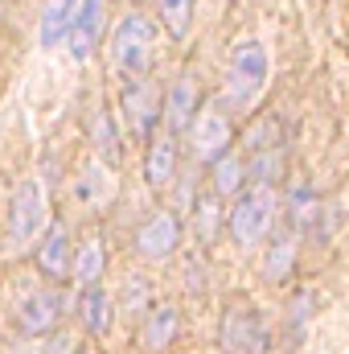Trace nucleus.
<instances>
[{
  "label": "nucleus",
  "instance_id": "1",
  "mask_svg": "<svg viewBox=\"0 0 349 354\" xmlns=\"http://www.w3.org/2000/svg\"><path fill=\"white\" fill-rule=\"evenodd\" d=\"M152 46H157V29L148 17L140 12H128L115 33H111V62L123 79H140L148 75V62H152Z\"/></svg>",
  "mask_w": 349,
  "mask_h": 354
},
{
  "label": "nucleus",
  "instance_id": "2",
  "mask_svg": "<svg viewBox=\"0 0 349 354\" xmlns=\"http://www.w3.org/2000/svg\"><path fill=\"white\" fill-rule=\"evenodd\" d=\"M263 83H267V50L259 41H239L226 71V95L235 103H247L263 91Z\"/></svg>",
  "mask_w": 349,
  "mask_h": 354
},
{
  "label": "nucleus",
  "instance_id": "3",
  "mask_svg": "<svg viewBox=\"0 0 349 354\" xmlns=\"http://www.w3.org/2000/svg\"><path fill=\"white\" fill-rule=\"evenodd\" d=\"M46 227V189H41V181H21L17 185V194H12V210H8V239L17 243V248H25V243H33L37 239V231Z\"/></svg>",
  "mask_w": 349,
  "mask_h": 354
},
{
  "label": "nucleus",
  "instance_id": "4",
  "mask_svg": "<svg viewBox=\"0 0 349 354\" xmlns=\"http://www.w3.org/2000/svg\"><path fill=\"white\" fill-rule=\"evenodd\" d=\"M271 210H275V194H271L263 181L251 185V189L235 202V210H230V231H235V239H239V243L263 239V231L271 227Z\"/></svg>",
  "mask_w": 349,
  "mask_h": 354
},
{
  "label": "nucleus",
  "instance_id": "5",
  "mask_svg": "<svg viewBox=\"0 0 349 354\" xmlns=\"http://www.w3.org/2000/svg\"><path fill=\"white\" fill-rule=\"evenodd\" d=\"M189 149L197 161H214L230 149V120L214 107H206L201 115L189 120Z\"/></svg>",
  "mask_w": 349,
  "mask_h": 354
},
{
  "label": "nucleus",
  "instance_id": "6",
  "mask_svg": "<svg viewBox=\"0 0 349 354\" xmlns=\"http://www.w3.org/2000/svg\"><path fill=\"white\" fill-rule=\"evenodd\" d=\"M222 346H226V354H263L267 330L251 309H230L222 322Z\"/></svg>",
  "mask_w": 349,
  "mask_h": 354
},
{
  "label": "nucleus",
  "instance_id": "7",
  "mask_svg": "<svg viewBox=\"0 0 349 354\" xmlns=\"http://www.w3.org/2000/svg\"><path fill=\"white\" fill-rule=\"evenodd\" d=\"M99 29H103V0H79V8H74V17H70V29H66L70 54H74L79 62H87L90 54H94Z\"/></svg>",
  "mask_w": 349,
  "mask_h": 354
},
{
  "label": "nucleus",
  "instance_id": "8",
  "mask_svg": "<svg viewBox=\"0 0 349 354\" xmlns=\"http://www.w3.org/2000/svg\"><path fill=\"white\" fill-rule=\"evenodd\" d=\"M62 292L58 288H37V292H29L25 301H21V309H17V322H21V330L25 334H46L58 317H62Z\"/></svg>",
  "mask_w": 349,
  "mask_h": 354
},
{
  "label": "nucleus",
  "instance_id": "9",
  "mask_svg": "<svg viewBox=\"0 0 349 354\" xmlns=\"http://www.w3.org/2000/svg\"><path fill=\"white\" fill-rule=\"evenodd\" d=\"M177 239H181V223H177L169 210H161V214H152V218L140 227L136 248H140V256H148V260H165V256H173Z\"/></svg>",
  "mask_w": 349,
  "mask_h": 354
},
{
  "label": "nucleus",
  "instance_id": "10",
  "mask_svg": "<svg viewBox=\"0 0 349 354\" xmlns=\"http://www.w3.org/2000/svg\"><path fill=\"white\" fill-rule=\"evenodd\" d=\"M123 107H128L132 132H136V136H148L152 124H157V107H161L157 87H148L144 75H140V79H128V87H123Z\"/></svg>",
  "mask_w": 349,
  "mask_h": 354
},
{
  "label": "nucleus",
  "instance_id": "11",
  "mask_svg": "<svg viewBox=\"0 0 349 354\" xmlns=\"http://www.w3.org/2000/svg\"><path fill=\"white\" fill-rule=\"evenodd\" d=\"M37 268L50 276V280H66L70 272V235H66V223H50L41 248H37Z\"/></svg>",
  "mask_w": 349,
  "mask_h": 354
},
{
  "label": "nucleus",
  "instance_id": "12",
  "mask_svg": "<svg viewBox=\"0 0 349 354\" xmlns=\"http://www.w3.org/2000/svg\"><path fill=\"white\" fill-rule=\"evenodd\" d=\"M177 174V145H173V132H157L148 140V157H144V177L152 189H165Z\"/></svg>",
  "mask_w": 349,
  "mask_h": 354
},
{
  "label": "nucleus",
  "instance_id": "13",
  "mask_svg": "<svg viewBox=\"0 0 349 354\" xmlns=\"http://www.w3.org/2000/svg\"><path fill=\"white\" fill-rule=\"evenodd\" d=\"M193 111H197V91H193V79H189V75H181L173 83V91L165 95V124H169L173 136L189 128Z\"/></svg>",
  "mask_w": 349,
  "mask_h": 354
},
{
  "label": "nucleus",
  "instance_id": "14",
  "mask_svg": "<svg viewBox=\"0 0 349 354\" xmlns=\"http://www.w3.org/2000/svg\"><path fill=\"white\" fill-rule=\"evenodd\" d=\"M173 338H177V309L173 305H157L148 313L144 330H140V342H144V351H165Z\"/></svg>",
  "mask_w": 349,
  "mask_h": 354
},
{
  "label": "nucleus",
  "instance_id": "15",
  "mask_svg": "<svg viewBox=\"0 0 349 354\" xmlns=\"http://www.w3.org/2000/svg\"><path fill=\"white\" fill-rule=\"evenodd\" d=\"M79 317L90 334H107L111 326V301L99 284H83V297H79Z\"/></svg>",
  "mask_w": 349,
  "mask_h": 354
},
{
  "label": "nucleus",
  "instance_id": "16",
  "mask_svg": "<svg viewBox=\"0 0 349 354\" xmlns=\"http://www.w3.org/2000/svg\"><path fill=\"white\" fill-rule=\"evenodd\" d=\"M74 8H79V0H46V8H41V46H58L66 37Z\"/></svg>",
  "mask_w": 349,
  "mask_h": 354
},
{
  "label": "nucleus",
  "instance_id": "17",
  "mask_svg": "<svg viewBox=\"0 0 349 354\" xmlns=\"http://www.w3.org/2000/svg\"><path fill=\"white\" fill-rule=\"evenodd\" d=\"M103 264H107V252H103V243H99V239H87V243L79 248L74 264H70V276H74L79 284H99Z\"/></svg>",
  "mask_w": 349,
  "mask_h": 354
},
{
  "label": "nucleus",
  "instance_id": "18",
  "mask_svg": "<svg viewBox=\"0 0 349 354\" xmlns=\"http://www.w3.org/2000/svg\"><path fill=\"white\" fill-rule=\"evenodd\" d=\"M90 140H94V149L103 153V161H119V136H115L111 115H107L103 107L90 111Z\"/></svg>",
  "mask_w": 349,
  "mask_h": 354
},
{
  "label": "nucleus",
  "instance_id": "19",
  "mask_svg": "<svg viewBox=\"0 0 349 354\" xmlns=\"http://www.w3.org/2000/svg\"><path fill=\"white\" fill-rule=\"evenodd\" d=\"M296 264V243L288 239V235H279L271 248H267V256H263V276L267 280H283L288 272Z\"/></svg>",
  "mask_w": 349,
  "mask_h": 354
},
{
  "label": "nucleus",
  "instance_id": "20",
  "mask_svg": "<svg viewBox=\"0 0 349 354\" xmlns=\"http://www.w3.org/2000/svg\"><path fill=\"white\" fill-rule=\"evenodd\" d=\"M111 194V177H107V169H99V165H87L83 174H79V181H74V198L83 202V206H94L99 198H107Z\"/></svg>",
  "mask_w": 349,
  "mask_h": 354
},
{
  "label": "nucleus",
  "instance_id": "21",
  "mask_svg": "<svg viewBox=\"0 0 349 354\" xmlns=\"http://www.w3.org/2000/svg\"><path fill=\"white\" fill-rule=\"evenodd\" d=\"M157 12H161V25L173 37H185L189 21H193V0H157Z\"/></svg>",
  "mask_w": 349,
  "mask_h": 354
},
{
  "label": "nucleus",
  "instance_id": "22",
  "mask_svg": "<svg viewBox=\"0 0 349 354\" xmlns=\"http://www.w3.org/2000/svg\"><path fill=\"white\" fill-rule=\"evenodd\" d=\"M210 165H214V189H218V194H239V189H243V161H239V157H226V153H222V157H214Z\"/></svg>",
  "mask_w": 349,
  "mask_h": 354
},
{
  "label": "nucleus",
  "instance_id": "23",
  "mask_svg": "<svg viewBox=\"0 0 349 354\" xmlns=\"http://www.w3.org/2000/svg\"><path fill=\"white\" fill-rule=\"evenodd\" d=\"M312 214H317V198L300 185V189H292V210H288V218H292V227H308L312 223Z\"/></svg>",
  "mask_w": 349,
  "mask_h": 354
},
{
  "label": "nucleus",
  "instance_id": "24",
  "mask_svg": "<svg viewBox=\"0 0 349 354\" xmlns=\"http://www.w3.org/2000/svg\"><path fill=\"white\" fill-rule=\"evenodd\" d=\"M144 301H148L144 280H128V284H123V305H128V313H140V309H144Z\"/></svg>",
  "mask_w": 349,
  "mask_h": 354
},
{
  "label": "nucleus",
  "instance_id": "25",
  "mask_svg": "<svg viewBox=\"0 0 349 354\" xmlns=\"http://www.w3.org/2000/svg\"><path fill=\"white\" fill-rule=\"evenodd\" d=\"M79 354H90V351H79Z\"/></svg>",
  "mask_w": 349,
  "mask_h": 354
}]
</instances>
